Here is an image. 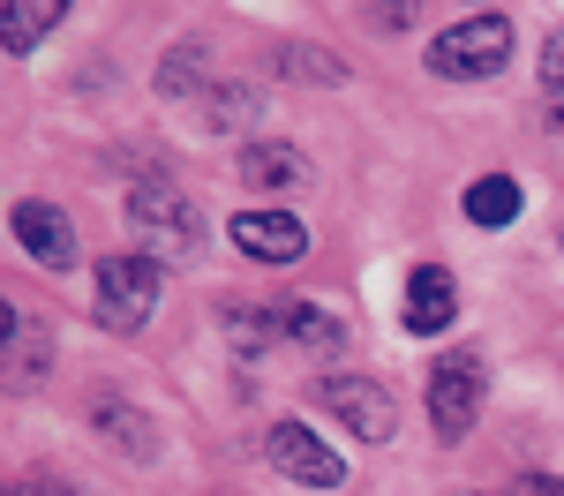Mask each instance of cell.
Masks as SVG:
<instances>
[{"label": "cell", "mask_w": 564, "mask_h": 496, "mask_svg": "<svg viewBox=\"0 0 564 496\" xmlns=\"http://www.w3.org/2000/svg\"><path fill=\"white\" fill-rule=\"evenodd\" d=\"M512 60V15H459L452 31H436L430 38V68L436 76H452V84H481V76H497Z\"/></svg>", "instance_id": "1"}, {"label": "cell", "mask_w": 564, "mask_h": 496, "mask_svg": "<svg viewBox=\"0 0 564 496\" xmlns=\"http://www.w3.org/2000/svg\"><path fill=\"white\" fill-rule=\"evenodd\" d=\"M129 225H135V241H143L151 264H181V256H196V241H204L196 203H188L181 188H166V180H143L129 196Z\"/></svg>", "instance_id": "2"}, {"label": "cell", "mask_w": 564, "mask_h": 496, "mask_svg": "<svg viewBox=\"0 0 564 496\" xmlns=\"http://www.w3.org/2000/svg\"><path fill=\"white\" fill-rule=\"evenodd\" d=\"M90 309H98L106 331H121V339L143 331L151 309H159V264L151 256H106L98 278H90Z\"/></svg>", "instance_id": "3"}, {"label": "cell", "mask_w": 564, "mask_h": 496, "mask_svg": "<svg viewBox=\"0 0 564 496\" xmlns=\"http://www.w3.org/2000/svg\"><path fill=\"white\" fill-rule=\"evenodd\" d=\"M316 406H324L347 437H361V444H391V429H399V406H391V392L377 376H324V384H316Z\"/></svg>", "instance_id": "4"}, {"label": "cell", "mask_w": 564, "mask_h": 496, "mask_svg": "<svg viewBox=\"0 0 564 496\" xmlns=\"http://www.w3.org/2000/svg\"><path fill=\"white\" fill-rule=\"evenodd\" d=\"M430 421H436L444 444H459V437L481 421V354L452 346V354L430 368Z\"/></svg>", "instance_id": "5"}, {"label": "cell", "mask_w": 564, "mask_h": 496, "mask_svg": "<svg viewBox=\"0 0 564 496\" xmlns=\"http://www.w3.org/2000/svg\"><path fill=\"white\" fill-rule=\"evenodd\" d=\"M263 459H271V474H286V482H302V489H339V482H347V459L324 444L308 421H271Z\"/></svg>", "instance_id": "6"}, {"label": "cell", "mask_w": 564, "mask_h": 496, "mask_svg": "<svg viewBox=\"0 0 564 496\" xmlns=\"http://www.w3.org/2000/svg\"><path fill=\"white\" fill-rule=\"evenodd\" d=\"M234 249L257 256V264H302L308 256V225L302 211H234Z\"/></svg>", "instance_id": "7"}, {"label": "cell", "mask_w": 564, "mask_h": 496, "mask_svg": "<svg viewBox=\"0 0 564 496\" xmlns=\"http://www.w3.org/2000/svg\"><path fill=\"white\" fill-rule=\"evenodd\" d=\"M8 225H15V241H23V256H31V264H45V271H68V264H76V225L61 219L45 196H23V203L8 211Z\"/></svg>", "instance_id": "8"}, {"label": "cell", "mask_w": 564, "mask_h": 496, "mask_svg": "<svg viewBox=\"0 0 564 496\" xmlns=\"http://www.w3.org/2000/svg\"><path fill=\"white\" fill-rule=\"evenodd\" d=\"M452 316H459V286H452V271H444V264H414L406 294H399V323H406L414 339H436V331H452Z\"/></svg>", "instance_id": "9"}, {"label": "cell", "mask_w": 564, "mask_h": 496, "mask_svg": "<svg viewBox=\"0 0 564 496\" xmlns=\"http://www.w3.org/2000/svg\"><path fill=\"white\" fill-rule=\"evenodd\" d=\"M90 429H98L113 451H129L135 466H151V459H159V421H151L143 406L113 399V392H98V399H90Z\"/></svg>", "instance_id": "10"}, {"label": "cell", "mask_w": 564, "mask_h": 496, "mask_svg": "<svg viewBox=\"0 0 564 496\" xmlns=\"http://www.w3.org/2000/svg\"><path fill=\"white\" fill-rule=\"evenodd\" d=\"M234 174H241V188H302L308 158L294 151V143L263 135V143H241V151H234Z\"/></svg>", "instance_id": "11"}, {"label": "cell", "mask_w": 564, "mask_h": 496, "mask_svg": "<svg viewBox=\"0 0 564 496\" xmlns=\"http://www.w3.org/2000/svg\"><path fill=\"white\" fill-rule=\"evenodd\" d=\"M68 23V0H8L0 8V45L8 53H31L45 31H61Z\"/></svg>", "instance_id": "12"}, {"label": "cell", "mask_w": 564, "mask_h": 496, "mask_svg": "<svg viewBox=\"0 0 564 496\" xmlns=\"http://www.w3.org/2000/svg\"><path fill=\"white\" fill-rule=\"evenodd\" d=\"M159 90L166 98H204L212 84V45L204 38H188V45H166V60H159Z\"/></svg>", "instance_id": "13"}, {"label": "cell", "mask_w": 564, "mask_h": 496, "mask_svg": "<svg viewBox=\"0 0 564 496\" xmlns=\"http://www.w3.org/2000/svg\"><path fill=\"white\" fill-rule=\"evenodd\" d=\"M520 180L512 174H481L475 188H467V225H489V233H497V225H512L520 219Z\"/></svg>", "instance_id": "14"}, {"label": "cell", "mask_w": 564, "mask_h": 496, "mask_svg": "<svg viewBox=\"0 0 564 496\" xmlns=\"http://www.w3.org/2000/svg\"><path fill=\"white\" fill-rule=\"evenodd\" d=\"M45 354H53L45 323H15V331H8V384H15V392H39L45 384Z\"/></svg>", "instance_id": "15"}, {"label": "cell", "mask_w": 564, "mask_h": 496, "mask_svg": "<svg viewBox=\"0 0 564 496\" xmlns=\"http://www.w3.org/2000/svg\"><path fill=\"white\" fill-rule=\"evenodd\" d=\"M286 339H302L316 354H339V346H347V323L332 309H316V301H294V309H286Z\"/></svg>", "instance_id": "16"}, {"label": "cell", "mask_w": 564, "mask_h": 496, "mask_svg": "<svg viewBox=\"0 0 564 496\" xmlns=\"http://www.w3.org/2000/svg\"><path fill=\"white\" fill-rule=\"evenodd\" d=\"M218 323H226V346H234V354H263V346L279 339V331H271L279 316H263V309H218Z\"/></svg>", "instance_id": "17"}, {"label": "cell", "mask_w": 564, "mask_h": 496, "mask_svg": "<svg viewBox=\"0 0 564 496\" xmlns=\"http://www.w3.org/2000/svg\"><path fill=\"white\" fill-rule=\"evenodd\" d=\"M257 106H263V98H257L249 84H218V98H212V129H218V135H241L249 121H257Z\"/></svg>", "instance_id": "18"}, {"label": "cell", "mask_w": 564, "mask_h": 496, "mask_svg": "<svg viewBox=\"0 0 564 496\" xmlns=\"http://www.w3.org/2000/svg\"><path fill=\"white\" fill-rule=\"evenodd\" d=\"M279 68H286V76H316V84H339V76H347V68H339L332 53H316V45H286Z\"/></svg>", "instance_id": "19"}, {"label": "cell", "mask_w": 564, "mask_h": 496, "mask_svg": "<svg viewBox=\"0 0 564 496\" xmlns=\"http://www.w3.org/2000/svg\"><path fill=\"white\" fill-rule=\"evenodd\" d=\"M542 84H550V113L564 121V38L550 45V53H542Z\"/></svg>", "instance_id": "20"}, {"label": "cell", "mask_w": 564, "mask_h": 496, "mask_svg": "<svg viewBox=\"0 0 564 496\" xmlns=\"http://www.w3.org/2000/svg\"><path fill=\"white\" fill-rule=\"evenodd\" d=\"M512 496H564V482H557V474H520V489H512Z\"/></svg>", "instance_id": "21"}, {"label": "cell", "mask_w": 564, "mask_h": 496, "mask_svg": "<svg viewBox=\"0 0 564 496\" xmlns=\"http://www.w3.org/2000/svg\"><path fill=\"white\" fill-rule=\"evenodd\" d=\"M557 241H564V233H557Z\"/></svg>", "instance_id": "22"}]
</instances>
